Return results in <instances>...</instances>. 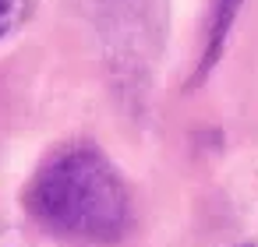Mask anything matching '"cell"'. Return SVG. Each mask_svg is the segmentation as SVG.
I'll return each mask as SVG.
<instances>
[{
  "label": "cell",
  "mask_w": 258,
  "mask_h": 247,
  "mask_svg": "<svg viewBox=\"0 0 258 247\" xmlns=\"http://www.w3.org/2000/svg\"><path fill=\"white\" fill-rule=\"evenodd\" d=\"M29 212L57 236L110 243L127 229V187L96 145L53 152L29 187Z\"/></svg>",
  "instance_id": "6da1fadb"
},
{
  "label": "cell",
  "mask_w": 258,
  "mask_h": 247,
  "mask_svg": "<svg viewBox=\"0 0 258 247\" xmlns=\"http://www.w3.org/2000/svg\"><path fill=\"white\" fill-rule=\"evenodd\" d=\"M237 11H240V0H216V4H212L209 43H205L202 64H198V71H195V81H202V78H205V74L216 67V60H219V53H223V43H226V36H230V29H233Z\"/></svg>",
  "instance_id": "7a4b0ae2"
},
{
  "label": "cell",
  "mask_w": 258,
  "mask_h": 247,
  "mask_svg": "<svg viewBox=\"0 0 258 247\" xmlns=\"http://www.w3.org/2000/svg\"><path fill=\"white\" fill-rule=\"evenodd\" d=\"M22 18V0H0V36H8Z\"/></svg>",
  "instance_id": "3957f363"
},
{
  "label": "cell",
  "mask_w": 258,
  "mask_h": 247,
  "mask_svg": "<svg viewBox=\"0 0 258 247\" xmlns=\"http://www.w3.org/2000/svg\"><path fill=\"white\" fill-rule=\"evenodd\" d=\"M0 247H25V240H22V233H18V229L0 226Z\"/></svg>",
  "instance_id": "277c9868"
},
{
  "label": "cell",
  "mask_w": 258,
  "mask_h": 247,
  "mask_svg": "<svg viewBox=\"0 0 258 247\" xmlns=\"http://www.w3.org/2000/svg\"><path fill=\"white\" fill-rule=\"evenodd\" d=\"M240 247H254V243H240Z\"/></svg>",
  "instance_id": "5b68a950"
}]
</instances>
